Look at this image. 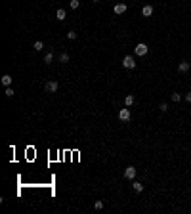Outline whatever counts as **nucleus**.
<instances>
[{"mask_svg":"<svg viewBox=\"0 0 191 214\" xmlns=\"http://www.w3.org/2000/svg\"><path fill=\"white\" fill-rule=\"evenodd\" d=\"M134 52H136V55H145L147 52H149V46L143 44V42H140V44L134 48Z\"/></svg>","mask_w":191,"mask_h":214,"instance_id":"obj_1","label":"nucleus"},{"mask_svg":"<svg viewBox=\"0 0 191 214\" xmlns=\"http://www.w3.org/2000/svg\"><path fill=\"white\" fill-rule=\"evenodd\" d=\"M130 117H132V115H130V109H128V107H124V109L118 111V118H120L122 123H128V121H130Z\"/></svg>","mask_w":191,"mask_h":214,"instance_id":"obj_2","label":"nucleus"},{"mask_svg":"<svg viewBox=\"0 0 191 214\" xmlns=\"http://www.w3.org/2000/svg\"><path fill=\"white\" fill-rule=\"evenodd\" d=\"M122 65H124L126 69H134V67H136V61H134L132 55H126V57L122 59Z\"/></svg>","mask_w":191,"mask_h":214,"instance_id":"obj_3","label":"nucleus"},{"mask_svg":"<svg viewBox=\"0 0 191 214\" xmlns=\"http://www.w3.org/2000/svg\"><path fill=\"white\" fill-rule=\"evenodd\" d=\"M124 178H126V180H134V178H136V168H134V166H126V168H124Z\"/></svg>","mask_w":191,"mask_h":214,"instance_id":"obj_4","label":"nucleus"},{"mask_svg":"<svg viewBox=\"0 0 191 214\" xmlns=\"http://www.w3.org/2000/svg\"><path fill=\"white\" fill-rule=\"evenodd\" d=\"M126 10H128V6H126V4H115L113 12H115V14H117V15H120V14H124Z\"/></svg>","mask_w":191,"mask_h":214,"instance_id":"obj_5","label":"nucleus"},{"mask_svg":"<svg viewBox=\"0 0 191 214\" xmlns=\"http://www.w3.org/2000/svg\"><path fill=\"white\" fill-rule=\"evenodd\" d=\"M57 88H59V84L55 80H50L46 84V92H57Z\"/></svg>","mask_w":191,"mask_h":214,"instance_id":"obj_6","label":"nucleus"},{"mask_svg":"<svg viewBox=\"0 0 191 214\" xmlns=\"http://www.w3.org/2000/svg\"><path fill=\"white\" fill-rule=\"evenodd\" d=\"M141 15H143V17H149V15H153V6H143V8H141Z\"/></svg>","mask_w":191,"mask_h":214,"instance_id":"obj_7","label":"nucleus"},{"mask_svg":"<svg viewBox=\"0 0 191 214\" xmlns=\"http://www.w3.org/2000/svg\"><path fill=\"white\" fill-rule=\"evenodd\" d=\"M189 69H191V65L187 63V61H180V65H178V71H180V73H187Z\"/></svg>","mask_w":191,"mask_h":214,"instance_id":"obj_8","label":"nucleus"},{"mask_svg":"<svg viewBox=\"0 0 191 214\" xmlns=\"http://www.w3.org/2000/svg\"><path fill=\"white\" fill-rule=\"evenodd\" d=\"M55 17H57V21H63V19L67 17V12L59 8V10H57V14H55Z\"/></svg>","mask_w":191,"mask_h":214,"instance_id":"obj_9","label":"nucleus"},{"mask_svg":"<svg viewBox=\"0 0 191 214\" xmlns=\"http://www.w3.org/2000/svg\"><path fill=\"white\" fill-rule=\"evenodd\" d=\"M57 61H59V63H69V54H67V52H63V54H59Z\"/></svg>","mask_w":191,"mask_h":214,"instance_id":"obj_10","label":"nucleus"},{"mask_svg":"<svg viewBox=\"0 0 191 214\" xmlns=\"http://www.w3.org/2000/svg\"><path fill=\"white\" fill-rule=\"evenodd\" d=\"M132 187H134V191H136V193H141V191H143V184H140V182H134Z\"/></svg>","mask_w":191,"mask_h":214,"instance_id":"obj_11","label":"nucleus"},{"mask_svg":"<svg viewBox=\"0 0 191 214\" xmlns=\"http://www.w3.org/2000/svg\"><path fill=\"white\" fill-rule=\"evenodd\" d=\"M52 61H54V54H52V52H48V54L44 55V63H46V65H50Z\"/></svg>","mask_w":191,"mask_h":214,"instance_id":"obj_12","label":"nucleus"},{"mask_svg":"<svg viewBox=\"0 0 191 214\" xmlns=\"http://www.w3.org/2000/svg\"><path fill=\"white\" fill-rule=\"evenodd\" d=\"M2 84H4V86H12V77H10V75H4V77H2Z\"/></svg>","mask_w":191,"mask_h":214,"instance_id":"obj_13","label":"nucleus"},{"mask_svg":"<svg viewBox=\"0 0 191 214\" xmlns=\"http://www.w3.org/2000/svg\"><path fill=\"white\" fill-rule=\"evenodd\" d=\"M33 48H35L37 52H42V48H44V42H42V40H37L35 44H33Z\"/></svg>","mask_w":191,"mask_h":214,"instance_id":"obj_14","label":"nucleus"},{"mask_svg":"<svg viewBox=\"0 0 191 214\" xmlns=\"http://www.w3.org/2000/svg\"><path fill=\"white\" fill-rule=\"evenodd\" d=\"M4 94H6V96H8V98H14V94H15V92H14V90H12V86H6V90H4Z\"/></svg>","mask_w":191,"mask_h":214,"instance_id":"obj_15","label":"nucleus"},{"mask_svg":"<svg viewBox=\"0 0 191 214\" xmlns=\"http://www.w3.org/2000/svg\"><path fill=\"white\" fill-rule=\"evenodd\" d=\"M124 103H126L128 107H130V105L134 103V96H132V94H130V96H126V98H124Z\"/></svg>","mask_w":191,"mask_h":214,"instance_id":"obj_16","label":"nucleus"},{"mask_svg":"<svg viewBox=\"0 0 191 214\" xmlns=\"http://www.w3.org/2000/svg\"><path fill=\"white\" fill-rule=\"evenodd\" d=\"M69 6H71V10H77L78 6H80V2H78V0H71V2H69Z\"/></svg>","mask_w":191,"mask_h":214,"instance_id":"obj_17","label":"nucleus"},{"mask_svg":"<svg viewBox=\"0 0 191 214\" xmlns=\"http://www.w3.org/2000/svg\"><path fill=\"white\" fill-rule=\"evenodd\" d=\"M67 38H69V40H75V38H77V33H75V31H69L67 33Z\"/></svg>","mask_w":191,"mask_h":214,"instance_id":"obj_18","label":"nucleus"},{"mask_svg":"<svg viewBox=\"0 0 191 214\" xmlns=\"http://www.w3.org/2000/svg\"><path fill=\"white\" fill-rule=\"evenodd\" d=\"M180 100H182V96H180L178 92H174V94H172V101H176V103H178Z\"/></svg>","mask_w":191,"mask_h":214,"instance_id":"obj_19","label":"nucleus"},{"mask_svg":"<svg viewBox=\"0 0 191 214\" xmlns=\"http://www.w3.org/2000/svg\"><path fill=\"white\" fill-rule=\"evenodd\" d=\"M96 210H101V208H103V201H96Z\"/></svg>","mask_w":191,"mask_h":214,"instance_id":"obj_20","label":"nucleus"},{"mask_svg":"<svg viewBox=\"0 0 191 214\" xmlns=\"http://www.w3.org/2000/svg\"><path fill=\"white\" fill-rule=\"evenodd\" d=\"M159 109L163 111V113H166V111H168V105H166V103H161V105H159Z\"/></svg>","mask_w":191,"mask_h":214,"instance_id":"obj_21","label":"nucleus"},{"mask_svg":"<svg viewBox=\"0 0 191 214\" xmlns=\"http://www.w3.org/2000/svg\"><path fill=\"white\" fill-rule=\"evenodd\" d=\"M185 100H187V101H189V103H191V92H187V94H185Z\"/></svg>","mask_w":191,"mask_h":214,"instance_id":"obj_22","label":"nucleus"},{"mask_svg":"<svg viewBox=\"0 0 191 214\" xmlns=\"http://www.w3.org/2000/svg\"><path fill=\"white\" fill-rule=\"evenodd\" d=\"M92 2H100V0H92Z\"/></svg>","mask_w":191,"mask_h":214,"instance_id":"obj_23","label":"nucleus"},{"mask_svg":"<svg viewBox=\"0 0 191 214\" xmlns=\"http://www.w3.org/2000/svg\"><path fill=\"white\" fill-rule=\"evenodd\" d=\"M189 65H191V63H189Z\"/></svg>","mask_w":191,"mask_h":214,"instance_id":"obj_24","label":"nucleus"}]
</instances>
